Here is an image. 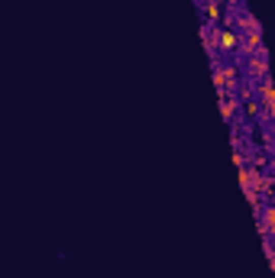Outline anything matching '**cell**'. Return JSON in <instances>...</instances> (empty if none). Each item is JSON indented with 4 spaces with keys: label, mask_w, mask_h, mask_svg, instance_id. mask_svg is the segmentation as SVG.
<instances>
[{
    "label": "cell",
    "mask_w": 275,
    "mask_h": 278,
    "mask_svg": "<svg viewBox=\"0 0 275 278\" xmlns=\"http://www.w3.org/2000/svg\"><path fill=\"white\" fill-rule=\"evenodd\" d=\"M256 91H259V97H262V107H265V117H269V120H275V88H272L269 75L262 78V84H259V88H256Z\"/></svg>",
    "instance_id": "1"
},
{
    "label": "cell",
    "mask_w": 275,
    "mask_h": 278,
    "mask_svg": "<svg viewBox=\"0 0 275 278\" xmlns=\"http://www.w3.org/2000/svg\"><path fill=\"white\" fill-rule=\"evenodd\" d=\"M239 46H243V39H239L236 29H233V32H230V29H220V49H224V52H236Z\"/></svg>",
    "instance_id": "2"
}]
</instances>
